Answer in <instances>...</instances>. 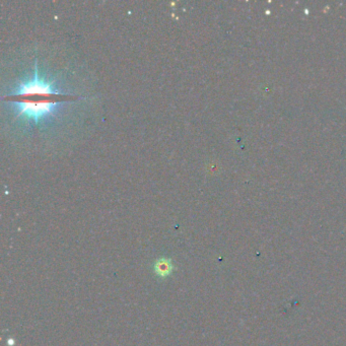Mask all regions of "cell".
I'll list each match as a JSON object with an SVG mask.
<instances>
[{
    "instance_id": "3",
    "label": "cell",
    "mask_w": 346,
    "mask_h": 346,
    "mask_svg": "<svg viewBox=\"0 0 346 346\" xmlns=\"http://www.w3.org/2000/svg\"><path fill=\"white\" fill-rule=\"evenodd\" d=\"M154 273L163 278L166 277L167 275L170 274L171 270H172V265H171V261L167 258H160L158 260L154 263Z\"/></svg>"
},
{
    "instance_id": "1",
    "label": "cell",
    "mask_w": 346,
    "mask_h": 346,
    "mask_svg": "<svg viewBox=\"0 0 346 346\" xmlns=\"http://www.w3.org/2000/svg\"><path fill=\"white\" fill-rule=\"evenodd\" d=\"M68 97L61 98H29L15 99L17 117H24L29 121L39 123L54 116L60 108L62 101Z\"/></svg>"
},
{
    "instance_id": "2",
    "label": "cell",
    "mask_w": 346,
    "mask_h": 346,
    "mask_svg": "<svg viewBox=\"0 0 346 346\" xmlns=\"http://www.w3.org/2000/svg\"><path fill=\"white\" fill-rule=\"evenodd\" d=\"M67 97L62 95L54 86V82H49L40 77L38 65L34 77L28 81H22L17 90L10 96L12 99H29V98H61Z\"/></svg>"
}]
</instances>
